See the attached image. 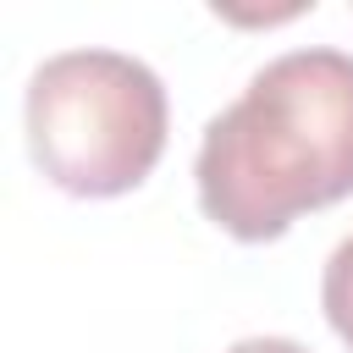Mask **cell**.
Returning a JSON list of instances; mask_svg holds the SVG:
<instances>
[{"instance_id": "cell-1", "label": "cell", "mask_w": 353, "mask_h": 353, "mask_svg": "<svg viewBox=\"0 0 353 353\" xmlns=\"http://www.w3.org/2000/svg\"><path fill=\"white\" fill-rule=\"evenodd\" d=\"M199 210L237 243L281 237L353 193V55L287 50L210 116L193 160Z\"/></svg>"}, {"instance_id": "cell-2", "label": "cell", "mask_w": 353, "mask_h": 353, "mask_svg": "<svg viewBox=\"0 0 353 353\" xmlns=\"http://www.w3.org/2000/svg\"><path fill=\"white\" fill-rule=\"evenodd\" d=\"M28 154L72 199L132 193L165 154V83L121 50H61L28 77Z\"/></svg>"}, {"instance_id": "cell-3", "label": "cell", "mask_w": 353, "mask_h": 353, "mask_svg": "<svg viewBox=\"0 0 353 353\" xmlns=\"http://www.w3.org/2000/svg\"><path fill=\"white\" fill-rule=\"evenodd\" d=\"M320 309L331 320V331L353 347V232L331 248L325 259V276H320Z\"/></svg>"}, {"instance_id": "cell-4", "label": "cell", "mask_w": 353, "mask_h": 353, "mask_svg": "<svg viewBox=\"0 0 353 353\" xmlns=\"http://www.w3.org/2000/svg\"><path fill=\"white\" fill-rule=\"evenodd\" d=\"M226 353H309V347L292 342V336H243V342H232Z\"/></svg>"}]
</instances>
